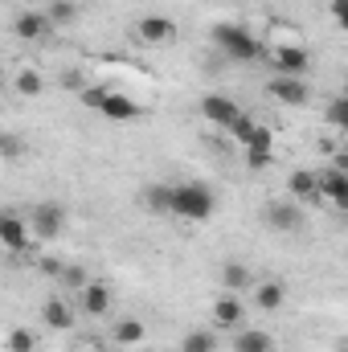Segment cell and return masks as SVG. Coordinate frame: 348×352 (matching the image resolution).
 I'll return each mask as SVG.
<instances>
[{
    "instance_id": "obj_1",
    "label": "cell",
    "mask_w": 348,
    "mask_h": 352,
    "mask_svg": "<svg viewBox=\"0 0 348 352\" xmlns=\"http://www.w3.org/2000/svg\"><path fill=\"white\" fill-rule=\"evenodd\" d=\"M217 209V197L205 180H180L173 184V217L180 221H209Z\"/></svg>"
},
{
    "instance_id": "obj_2",
    "label": "cell",
    "mask_w": 348,
    "mask_h": 352,
    "mask_svg": "<svg viewBox=\"0 0 348 352\" xmlns=\"http://www.w3.org/2000/svg\"><path fill=\"white\" fill-rule=\"evenodd\" d=\"M213 41H217V50L230 54L234 62H259V58H266V41H259L250 29L234 25V21L213 25Z\"/></svg>"
},
{
    "instance_id": "obj_3",
    "label": "cell",
    "mask_w": 348,
    "mask_h": 352,
    "mask_svg": "<svg viewBox=\"0 0 348 352\" xmlns=\"http://www.w3.org/2000/svg\"><path fill=\"white\" fill-rule=\"evenodd\" d=\"M29 230H33L37 242H54V238H62V234H66V205H62V201H41V205H33V213H29Z\"/></svg>"
},
{
    "instance_id": "obj_4",
    "label": "cell",
    "mask_w": 348,
    "mask_h": 352,
    "mask_svg": "<svg viewBox=\"0 0 348 352\" xmlns=\"http://www.w3.org/2000/svg\"><path fill=\"white\" fill-rule=\"evenodd\" d=\"M135 33H140L144 45H173L176 37H180L176 21L173 16H164V12H148V16H140V21H135Z\"/></svg>"
},
{
    "instance_id": "obj_5",
    "label": "cell",
    "mask_w": 348,
    "mask_h": 352,
    "mask_svg": "<svg viewBox=\"0 0 348 352\" xmlns=\"http://www.w3.org/2000/svg\"><path fill=\"white\" fill-rule=\"evenodd\" d=\"M197 111H201V119H209V123L221 127V131H230V127L238 123V115H242V107H238L230 94H205V98L197 102Z\"/></svg>"
},
{
    "instance_id": "obj_6",
    "label": "cell",
    "mask_w": 348,
    "mask_h": 352,
    "mask_svg": "<svg viewBox=\"0 0 348 352\" xmlns=\"http://www.w3.org/2000/svg\"><path fill=\"white\" fill-rule=\"evenodd\" d=\"M266 58H270L274 74H295V78H303L307 66H312L303 45H266Z\"/></svg>"
},
{
    "instance_id": "obj_7",
    "label": "cell",
    "mask_w": 348,
    "mask_h": 352,
    "mask_svg": "<svg viewBox=\"0 0 348 352\" xmlns=\"http://www.w3.org/2000/svg\"><path fill=\"white\" fill-rule=\"evenodd\" d=\"M266 94L270 98H279L283 107H303L307 98H312V90L303 78H295V74H274L270 82H266Z\"/></svg>"
},
{
    "instance_id": "obj_8",
    "label": "cell",
    "mask_w": 348,
    "mask_h": 352,
    "mask_svg": "<svg viewBox=\"0 0 348 352\" xmlns=\"http://www.w3.org/2000/svg\"><path fill=\"white\" fill-rule=\"evenodd\" d=\"M262 217H266V226L279 230V234H295V230L303 226V209H299V201H270V205L262 209Z\"/></svg>"
},
{
    "instance_id": "obj_9",
    "label": "cell",
    "mask_w": 348,
    "mask_h": 352,
    "mask_svg": "<svg viewBox=\"0 0 348 352\" xmlns=\"http://www.w3.org/2000/svg\"><path fill=\"white\" fill-rule=\"evenodd\" d=\"M0 242H4V250H8V254H21V250H29V242H33V230H29V221H21L17 213H4V217H0Z\"/></svg>"
},
{
    "instance_id": "obj_10",
    "label": "cell",
    "mask_w": 348,
    "mask_h": 352,
    "mask_svg": "<svg viewBox=\"0 0 348 352\" xmlns=\"http://www.w3.org/2000/svg\"><path fill=\"white\" fill-rule=\"evenodd\" d=\"M320 201H332L336 209H345V201H348V173H340V168H324V173H320Z\"/></svg>"
},
{
    "instance_id": "obj_11",
    "label": "cell",
    "mask_w": 348,
    "mask_h": 352,
    "mask_svg": "<svg viewBox=\"0 0 348 352\" xmlns=\"http://www.w3.org/2000/svg\"><path fill=\"white\" fill-rule=\"evenodd\" d=\"M242 324V303H238V295L234 291H226V295H217L213 299V328H238Z\"/></svg>"
},
{
    "instance_id": "obj_12",
    "label": "cell",
    "mask_w": 348,
    "mask_h": 352,
    "mask_svg": "<svg viewBox=\"0 0 348 352\" xmlns=\"http://www.w3.org/2000/svg\"><path fill=\"white\" fill-rule=\"evenodd\" d=\"M12 33H17V37H25V41L45 37V33H50V12H17Z\"/></svg>"
},
{
    "instance_id": "obj_13",
    "label": "cell",
    "mask_w": 348,
    "mask_h": 352,
    "mask_svg": "<svg viewBox=\"0 0 348 352\" xmlns=\"http://www.w3.org/2000/svg\"><path fill=\"white\" fill-rule=\"evenodd\" d=\"M98 115L111 119V123H131V119L140 115V102H135L131 94H115V90H111V98H107V107H102Z\"/></svg>"
},
{
    "instance_id": "obj_14",
    "label": "cell",
    "mask_w": 348,
    "mask_h": 352,
    "mask_svg": "<svg viewBox=\"0 0 348 352\" xmlns=\"http://www.w3.org/2000/svg\"><path fill=\"white\" fill-rule=\"evenodd\" d=\"M41 320H45V328H54V332H70V328H74V307H70L66 299H45Z\"/></svg>"
},
{
    "instance_id": "obj_15",
    "label": "cell",
    "mask_w": 348,
    "mask_h": 352,
    "mask_svg": "<svg viewBox=\"0 0 348 352\" xmlns=\"http://www.w3.org/2000/svg\"><path fill=\"white\" fill-rule=\"evenodd\" d=\"M287 192H291V201H316V197H320V173H312V168L291 173Z\"/></svg>"
},
{
    "instance_id": "obj_16",
    "label": "cell",
    "mask_w": 348,
    "mask_h": 352,
    "mask_svg": "<svg viewBox=\"0 0 348 352\" xmlns=\"http://www.w3.org/2000/svg\"><path fill=\"white\" fill-rule=\"evenodd\" d=\"M144 209H148V213H156V217L173 213V184H164V180L148 184V188H144Z\"/></svg>"
},
{
    "instance_id": "obj_17",
    "label": "cell",
    "mask_w": 348,
    "mask_h": 352,
    "mask_svg": "<svg viewBox=\"0 0 348 352\" xmlns=\"http://www.w3.org/2000/svg\"><path fill=\"white\" fill-rule=\"evenodd\" d=\"M83 311H87V316H94V320L111 311V291H107L102 283H94V278H90L87 287H83Z\"/></svg>"
},
{
    "instance_id": "obj_18",
    "label": "cell",
    "mask_w": 348,
    "mask_h": 352,
    "mask_svg": "<svg viewBox=\"0 0 348 352\" xmlns=\"http://www.w3.org/2000/svg\"><path fill=\"white\" fill-rule=\"evenodd\" d=\"M283 299H287V287L279 278H262L259 287H254V303H259L262 311H279Z\"/></svg>"
},
{
    "instance_id": "obj_19",
    "label": "cell",
    "mask_w": 348,
    "mask_h": 352,
    "mask_svg": "<svg viewBox=\"0 0 348 352\" xmlns=\"http://www.w3.org/2000/svg\"><path fill=\"white\" fill-rule=\"evenodd\" d=\"M144 336H148V328H144L140 320H119L111 340H115V349H127V352H131V349H140V344H144Z\"/></svg>"
},
{
    "instance_id": "obj_20",
    "label": "cell",
    "mask_w": 348,
    "mask_h": 352,
    "mask_svg": "<svg viewBox=\"0 0 348 352\" xmlns=\"http://www.w3.org/2000/svg\"><path fill=\"white\" fill-rule=\"evenodd\" d=\"M234 352H270V336L259 328H242L234 336Z\"/></svg>"
},
{
    "instance_id": "obj_21",
    "label": "cell",
    "mask_w": 348,
    "mask_h": 352,
    "mask_svg": "<svg viewBox=\"0 0 348 352\" xmlns=\"http://www.w3.org/2000/svg\"><path fill=\"white\" fill-rule=\"evenodd\" d=\"M246 283H250V270H246L242 263H226L221 266V287H226V291H242Z\"/></svg>"
},
{
    "instance_id": "obj_22",
    "label": "cell",
    "mask_w": 348,
    "mask_h": 352,
    "mask_svg": "<svg viewBox=\"0 0 348 352\" xmlns=\"http://www.w3.org/2000/svg\"><path fill=\"white\" fill-rule=\"evenodd\" d=\"M217 349V340H213V332H184V340H180V352H213Z\"/></svg>"
},
{
    "instance_id": "obj_23",
    "label": "cell",
    "mask_w": 348,
    "mask_h": 352,
    "mask_svg": "<svg viewBox=\"0 0 348 352\" xmlns=\"http://www.w3.org/2000/svg\"><path fill=\"white\" fill-rule=\"evenodd\" d=\"M254 131H259V119H254V115H246V111H242V115H238V123H234V127H230V140H238V144H246V140H250V135H254Z\"/></svg>"
},
{
    "instance_id": "obj_24",
    "label": "cell",
    "mask_w": 348,
    "mask_h": 352,
    "mask_svg": "<svg viewBox=\"0 0 348 352\" xmlns=\"http://www.w3.org/2000/svg\"><path fill=\"white\" fill-rule=\"evenodd\" d=\"M8 352H33V332L29 328H12L8 332Z\"/></svg>"
},
{
    "instance_id": "obj_25",
    "label": "cell",
    "mask_w": 348,
    "mask_h": 352,
    "mask_svg": "<svg viewBox=\"0 0 348 352\" xmlns=\"http://www.w3.org/2000/svg\"><path fill=\"white\" fill-rule=\"evenodd\" d=\"M107 98H111V90H107V87H87V90H83V102H87L90 111H102V107H107Z\"/></svg>"
},
{
    "instance_id": "obj_26",
    "label": "cell",
    "mask_w": 348,
    "mask_h": 352,
    "mask_svg": "<svg viewBox=\"0 0 348 352\" xmlns=\"http://www.w3.org/2000/svg\"><path fill=\"white\" fill-rule=\"evenodd\" d=\"M266 164H270V148L250 144V148H246V168H254V173H259V168H266Z\"/></svg>"
},
{
    "instance_id": "obj_27",
    "label": "cell",
    "mask_w": 348,
    "mask_h": 352,
    "mask_svg": "<svg viewBox=\"0 0 348 352\" xmlns=\"http://www.w3.org/2000/svg\"><path fill=\"white\" fill-rule=\"evenodd\" d=\"M50 21H58V25L74 21V0H54L50 4Z\"/></svg>"
},
{
    "instance_id": "obj_28",
    "label": "cell",
    "mask_w": 348,
    "mask_h": 352,
    "mask_svg": "<svg viewBox=\"0 0 348 352\" xmlns=\"http://www.w3.org/2000/svg\"><path fill=\"white\" fill-rule=\"evenodd\" d=\"M41 87H45V82H41L37 70H25V74L17 78V90H21V94H41Z\"/></svg>"
},
{
    "instance_id": "obj_29",
    "label": "cell",
    "mask_w": 348,
    "mask_h": 352,
    "mask_svg": "<svg viewBox=\"0 0 348 352\" xmlns=\"http://www.w3.org/2000/svg\"><path fill=\"white\" fill-rule=\"evenodd\" d=\"M58 278H62L66 287H74V291H83V287L90 283V278H87V270H83V266H66V270H62Z\"/></svg>"
},
{
    "instance_id": "obj_30",
    "label": "cell",
    "mask_w": 348,
    "mask_h": 352,
    "mask_svg": "<svg viewBox=\"0 0 348 352\" xmlns=\"http://www.w3.org/2000/svg\"><path fill=\"white\" fill-rule=\"evenodd\" d=\"M328 119H332L336 127H345V131H348V94H345V98H336V102H332V111H328Z\"/></svg>"
},
{
    "instance_id": "obj_31",
    "label": "cell",
    "mask_w": 348,
    "mask_h": 352,
    "mask_svg": "<svg viewBox=\"0 0 348 352\" xmlns=\"http://www.w3.org/2000/svg\"><path fill=\"white\" fill-rule=\"evenodd\" d=\"M328 12H332V21H336L340 29H348V0H332Z\"/></svg>"
},
{
    "instance_id": "obj_32",
    "label": "cell",
    "mask_w": 348,
    "mask_h": 352,
    "mask_svg": "<svg viewBox=\"0 0 348 352\" xmlns=\"http://www.w3.org/2000/svg\"><path fill=\"white\" fill-rule=\"evenodd\" d=\"M17 152H21V140L8 131V135H4V156H17Z\"/></svg>"
},
{
    "instance_id": "obj_33",
    "label": "cell",
    "mask_w": 348,
    "mask_h": 352,
    "mask_svg": "<svg viewBox=\"0 0 348 352\" xmlns=\"http://www.w3.org/2000/svg\"><path fill=\"white\" fill-rule=\"evenodd\" d=\"M78 352H102V349H98V344H87V349H78Z\"/></svg>"
},
{
    "instance_id": "obj_34",
    "label": "cell",
    "mask_w": 348,
    "mask_h": 352,
    "mask_svg": "<svg viewBox=\"0 0 348 352\" xmlns=\"http://www.w3.org/2000/svg\"><path fill=\"white\" fill-rule=\"evenodd\" d=\"M345 226H348V209H345Z\"/></svg>"
},
{
    "instance_id": "obj_35",
    "label": "cell",
    "mask_w": 348,
    "mask_h": 352,
    "mask_svg": "<svg viewBox=\"0 0 348 352\" xmlns=\"http://www.w3.org/2000/svg\"><path fill=\"white\" fill-rule=\"evenodd\" d=\"M336 352H348V349H336Z\"/></svg>"
},
{
    "instance_id": "obj_36",
    "label": "cell",
    "mask_w": 348,
    "mask_h": 352,
    "mask_svg": "<svg viewBox=\"0 0 348 352\" xmlns=\"http://www.w3.org/2000/svg\"><path fill=\"white\" fill-rule=\"evenodd\" d=\"M119 352H127V349H119Z\"/></svg>"
},
{
    "instance_id": "obj_37",
    "label": "cell",
    "mask_w": 348,
    "mask_h": 352,
    "mask_svg": "<svg viewBox=\"0 0 348 352\" xmlns=\"http://www.w3.org/2000/svg\"><path fill=\"white\" fill-rule=\"evenodd\" d=\"M345 209H348V201H345Z\"/></svg>"
}]
</instances>
